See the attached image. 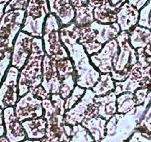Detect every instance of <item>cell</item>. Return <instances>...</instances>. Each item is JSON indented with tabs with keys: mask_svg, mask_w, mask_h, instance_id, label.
I'll return each mask as SVG.
<instances>
[{
	"mask_svg": "<svg viewBox=\"0 0 151 142\" xmlns=\"http://www.w3.org/2000/svg\"><path fill=\"white\" fill-rule=\"evenodd\" d=\"M0 142H9V141L8 140V138L5 136H2L0 138Z\"/></svg>",
	"mask_w": 151,
	"mask_h": 142,
	"instance_id": "74e56055",
	"label": "cell"
},
{
	"mask_svg": "<svg viewBox=\"0 0 151 142\" xmlns=\"http://www.w3.org/2000/svg\"><path fill=\"white\" fill-rule=\"evenodd\" d=\"M65 101L59 94H53L50 99L42 101L44 118L47 121L46 138L50 142H70L72 126L65 120Z\"/></svg>",
	"mask_w": 151,
	"mask_h": 142,
	"instance_id": "3957f363",
	"label": "cell"
},
{
	"mask_svg": "<svg viewBox=\"0 0 151 142\" xmlns=\"http://www.w3.org/2000/svg\"><path fill=\"white\" fill-rule=\"evenodd\" d=\"M28 0H11L5 8V13L15 10H26Z\"/></svg>",
	"mask_w": 151,
	"mask_h": 142,
	"instance_id": "f1b7e54d",
	"label": "cell"
},
{
	"mask_svg": "<svg viewBox=\"0 0 151 142\" xmlns=\"http://www.w3.org/2000/svg\"><path fill=\"white\" fill-rule=\"evenodd\" d=\"M80 27L74 22L60 28L62 44L69 53L76 73V85L84 89H91L97 83L101 73L91 64L89 56L79 43Z\"/></svg>",
	"mask_w": 151,
	"mask_h": 142,
	"instance_id": "6da1fadb",
	"label": "cell"
},
{
	"mask_svg": "<svg viewBox=\"0 0 151 142\" xmlns=\"http://www.w3.org/2000/svg\"><path fill=\"white\" fill-rule=\"evenodd\" d=\"M107 121L101 117L86 113L85 118L81 124L88 130L95 142H99L105 137L107 133Z\"/></svg>",
	"mask_w": 151,
	"mask_h": 142,
	"instance_id": "d6986e66",
	"label": "cell"
},
{
	"mask_svg": "<svg viewBox=\"0 0 151 142\" xmlns=\"http://www.w3.org/2000/svg\"><path fill=\"white\" fill-rule=\"evenodd\" d=\"M34 37L24 32L20 31L14 41L11 56V66L21 70L32 50V43Z\"/></svg>",
	"mask_w": 151,
	"mask_h": 142,
	"instance_id": "4fadbf2b",
	"label": "cell"
},
{
	"mask_svg": "<svg viewBox=\"0 0 151 142\" xmlns=\"http://www.w3.org/2000/svg\"><path fill=\"white\" fill-rule=\"evenodd\" d=\"M5 137L9 142H22L27 138L25 131L21 123L18 121L14 112V107L3 110Z\"/></svg>",
	"mask_w": 151,
	"mask_h": 142,
	"instance_id": "2e32d148",
	"label": "cell"
},
{
	"mask_svg": "<svg viewBox=\"0 0 151 142\" xmlns=\"http://www.w3.org/2000/svg\"><path fill=\"white\" fill-rule=\"evenodd\" d=\"M11 1V0H0V21L5 14V8Z\"/></svg>",
	"mask_w": 151,
	"mask_h": 142,
	"instance_id": "d590c367",
	"label": "cell"
},
{
	"mask_svg": "<svg viewBox=\"0 0 151 142\" xmlns=\"http://www.w3.org/2000/svg\"><path fill=\"white\" fill-rule=\"evenodd\" d=\"M95 7L88 2L85 6L74 8L75 9V19L73 22L79 27H85L95 21L93 17V10Z\"/></svg>",
	"mask_w": 151,
	"mask_h": 142,
	"instance_id": "603a6c76",
	"label": "cell"
},
{
	"mask_svg": "<svg viewBox=\"0 0 151 142\" xmlns=\"http://www.w3.org/2000/svg\"><path fill=\"white\" fill-rule=\"evenodd\" d=\"M70 3L73 8H79L88 4V0H70Z\"/></svg>",
	"mask_w": 151,
	"mask_h": 142,
	"instance_id": "e575fe53",
	"label": "cell"
},
{
	"mask_svg": "<svg viewBox=\"0 0 151 142\" xmlns=\"http://www.w3.org/2000/svg\"><path fill=\"white\" fill-rule=\"evenodd\" d=\"M138 25L151 30V0H149L139 11Z\"/></svg>",
	"mask_w": 151,
	"mask_h": 142,
	"instance_id": "4316f807",
	"label": "cell"
},
{
	"mask_svg": "<svg viewBox=\"0 0 151 142\" xmlns=\"http://www.w3.org/2000/svg\"><path fill=\"white\" fill-rule=\"evenodd\" d=\"M120 32L121 30L116 22L101 24L94 21L89 25L80 27L78 42L91 56L98 53L106 43L116 38Z\"/></svg>",
	"mask_w": 151,
	"mask_h": 142,
	"instance_id": "5b68a950",
	"label": "cell"
},
{
	"mask_svg": "<svg viewBox=\"0 0 151 142\" xmlns=\"http://www.w3.org/2000/svg\"><path fill=\"white\" fill-rule=\"evenodd\" d=\"M148 1L149 0H127V2L130 5L136 8L139 11L146 5Z\"/></svg>",
	"mask_w": 151,
	"mask_h": 142,
	"instance_id": "1f68e13d",
	"label": "cell"
},
{
	"mask_svg": "<svg viewBox=\"0 0 151 142\" xmlns=\"http://www.w3.org/2000/svg\"><path fill=\"white\" fill-rule=\"evenodd\" d=\"M96 95L91 89H86L82 98L70 110L65 111V120L67 124L74 126L80 124L85 117L90 104L93 103Z\"/></svg>",
	"mask_w": 151,
	"mask_h": 142,
	"instance_id": "9a60e30c",
	"label": "cell"
},
{
	"mask_svg": "<svg viewBox=\"0 0 151 142\" xmlns=\"http://www.w3.org/2000/svg\"><path fill=\"white\" fill-rule=\"evenodd\" d=\"M119 52L118 42L114 39L104 44L98 53L90 56V60L100 73H111L114 70Z\"/></svg>",
	"mask_w": 151,
	"mask_h": 142,
	"instance_id": "30bf717a",
	"label": "cell"
},
{
	"mask_svg": "<svg viewBox=\"0 0 151 142\" xmlns=\"http://www.w3.org/2000/svg\"><path fill=\"white\" fill-rule=\"evenodd\" d=\"M117 95L114 91L102 96H95L93 101L97 104L99 116L109 121L117 113Z\"/></svg>",
	"mask_w": 151,
	"mask_h": 142,
	"instance_id": "ffe728a7",
	"label": "cell"
},
{
	"mask_svg": "<svg viewBox=\"0 0 151 142\" xmlns=\"http://www.w3.org/2000/svg\"><path fill=\"white\" fill-rule=\"evenodd\" d=\"M150 91V86L142 87L138 89L135 92L134 95L136 99V104L137 106H141L145 102V100L147 99L148 93Z\"/></svg>",
	"mask_w": 151,
	"mask_h": 142,
	"instance_id": "f546056e",
	"label": "cell"
},
{
	"mask_svg": "<svg viewBox=\"0 0 151 142\" xmlns=\"http://www.w3.org/2000/svg\"><path fill=\"white\" fill-rule=\"evenodd\" d=\"M45 55L42 38L34 37L32 50L21 70L18 79L19 97L25 95L31 89L41 85L42 81V62Z\"/></svg>",
	"mask_w": 151,
	"mask_h": 142,
	"instance_id": "277c9868",
	"label": "cell"
},
{
	"mask_svg": "<svg viewBox=\"0 0 151 142\" xmlns=\"http://www.w3.org/2000/svg\"><path fill=\"white\" fill-rule=\"evenodd\" d=\"M70 142H95L93 138L82 124L72 126Z\"/></svg>",
	"mask_w": 151,
	"mask_h": 142,
	"instance_id": "484cf974",
	"label": "cell"
},
{
	"mask_svg": "<svg viewBox=\"0 0 151 142\" xmlns=\"http://www.w3.org/2000/svg\"><path fill=\"white\" fill-rule=\"evenodd\" d=\"M27 139L42 140L46 136L47 121L44 116L34 119L26 120L21 123Z\"/></svg>",
	"mask_w": 151,
	"mask_h": 142,
	"instance_id": "44dd1931",
	"label": "cell"
},
{
	"mask_svg": "<svg viewBox=\"0 0 151 142\" xmlns=\"http://www.w3.org/2000/svg\"><path fill=\"white\" fill-rule=\"evenodd\" d=\"M116 40L118 42L119 52L114 70L110 74L114 82H122L128 77L130 68L138 62L137 52L130 45L128 31L120 32Z\"/></svg>",
	"mask_w": 151,
	"mask_h": 142,
	"instance_id": "52a82bcc",
	"label": "cell"
},
{
	"mask_svg": "<svg viewBox=\"0 0 151 142\" xmlns=\"http://www.w3.org/2000/svg\"><path fill=\"white\" fill-rule=\"evenodd\" d=\"M95 8L93 17L95 21L101 24H113L117 21L118 10L109 5L106 0H88Z\"/></svg>",
	"mask_w": 151,
	"mask_h": 142,
	"instance_id": "ac0fdd59",
	"label": "cell"
},
{
	"mask_svg": "<svg viewBox=\"0 0 151 142\" xmlns=\"http://www.w3.org/2000/svg\"><path fill=\"white\" fill-rule=\"evenodd\" d=\"M14 112L16 117L20 123L26 120L44 116L42 100L30 90L19 98L14 107Z\"/></svg>",
	"mask_w": 151,
	"mask_h": 142,
	"instance_id": "9c48e42d",
	"label": "cell"
},
{
	"mask_svg": "<svg viewBox=\"0 0 151 142\" xmlns=\"http://www.w3.org/2000/svg\"><path fill=\"white\" fill-rule=\"evenodd\" d=\"M107 3L109 5H111L112 7H113L116 9L119 10L120 7L124 3V2H127V0H106Z\"/></svg>",
	"mask_w": 151,
	"mask_h": 142,
	"instance_id": "836d02e7",
	"label": "cell"
},
{
	"mask_svg": "<svg viewBox=\"0 0 151 142\" xmlns=\"http://www.w3.org/2000/svg\"><path fill=\"white\" fill-rule=\"evenodd\" d=\"M41 142H50V141L48 140V139H47V138H46L45 137L44 138H42V139Z\"/></svg>",
	"mask_w": 151,
	"mask_h": 142,
	"instance_id": "f35d334b",
	"label": "cell"
},
{
	"mask_svg": "<svg viewBox=\"0 0 151 142\" xmlns=\"http://www.w3.org/2000/svg\"><path fill=\"white\" fill-rule=\"evenodd\" d=\"M96 96H102L113 92L115 90V82L110 73H101L97 83L91 88Z\"/></svg>",
	"mask_w": 151,
	"mask_h": 142,
	"instance_id": "cb8c5ba5",
	"label": "cell"
},
{
	"mask_svg": "<svg viewBox=\"0 0 151 142\" xmlns=\"http://www.w3.org/2000/svg\"><path fill=\"white\" fill-rule=\"evenodd\" d=\"M30 90L31 91L34 95H36V96H38L40 98H41L42 101L45 99H50V96H51V95H48V94L47 93L45 90L42 87V85H40V86L34 88V89H31Z\"/></svg>",
	"mask_w": 151,
	"mask_h": 142,
	"instance_id": "4dcf8cb0",
	"label": "cell"
},
{
	"mask_svg": "<svg viewBox=\"0 0 151 142\" xmlns=\"http://www.w3.org/2000/svg\"><path fill=\"white\" fill-rule=\"evenodd\" d=\"M61 27L56 16L51 13L48 14L43 27V44L45 54L56 61L70 58L68 50L61 41Z\"/></svg>",
	"mask_w": 151,
	"mask_h": 142,
	"instance_id": "8992f818",
	"label": "cell"
},
{
	"mask_svg": "<svg viewBox=\"0 0 151 142\" xmlns=\"http://www.w3.org/2000/svg\"><path fill=\"white\" fill-rule=\"evenodd\" d=\"M56 67L61 84L59 95L66 100L76 86V73L70 58L57 61Z\"/></svg>",
	"mask_w": 151,
	"mask_h": 142,
	"instance_id": "7c38bea8",
	"label": "cell"
},
{
	"mask_svg": "<svg viewBox=\"0 0 151 142\" xmlns=\"http://www.w3.org/2000/svg\"><path fill=\"white\" fill-rule=\"evenodd\" d=\"M57 61L45 55L42 62V81L41 85L48 95L59 94L61 84L58 75Z\"/></svg>",
	"mask_w": 151,
	"mask_h": 142,
	"instance_id": "5bb4252c",
	"label": "cell"
},
{
	"mask_svg": "<svg viewBox=\"0 0 151 142\" xmlns=\"http://www.w3.org/2000/svg\"><path fill=\"white\" fill-rule=\"evenodd\" d=\"M117 113L119 114H126L135 109L136 99L135 95L131 93H124L117 96Z\"/></svg>",
	"mask_w": 151,
	"mask_h": 142,
	"instance_id": "d4e9b609",
	"label": "cell"
},
{
	"mask_svg": "<svg viewBox=\"0 0 151 142\" xmlns=\"http://www.w3.org/2000/svg\"><path fill=\"white\" fill-rule=\"evenodd\" d=\"M117 21L121 31H130L138 25L139 11L127 2H124L117 12Z\"/></svg>",
	"mask_w": 151,
	"mask_h": 142,
	"instance_id": "e0dca14e",
	"label": "cell"
},
{
	"mask_svg": "<svg viewBox=\"0 0 151 142\" xmlns=\"http://www.w3.org/2000/svg\"><path fill=\"white\" fill-rule=\"evenodd\" d=\"M22 142H41L40 140H30V139H27L26 138L25 140H24Z\"/></svg>",
	"mask_w": 151,
	"mask_h": 142,
	"instance_id": "8d00e7d4",
	"label": "cell"
},
{
	"mask_svg": "<svg viewBox=\"0 0 151 142\" xmlns=\"http://www.w3.org/2000/svg\"><path fill=\"white\" fill-rule=\"evenodd\" d=\"M55 1H56V0H47V2H48V5L53 3V2H55Z\"/></svg>",
	"mask_w": 151,
	"mask_h": 142,
	"instance_id": "ab89813d",
	"label": "cell"
},
{
	"mask_svg": "<svg viewBox=\"0 0 151 142\" xmlns=\"http://www.w3.org/2000/svg\"><path fill=\"white\" fill-rule=\"evenodd\" d=\"M5 134V127L4 123L3 109L0 108V138L4 136Z\"/></svg>",
	"mask_w": 151,
	"mask_h": 142,
	"instance_id": "d6a6232c",
	"label": "cell"
},
{
	"mask_svg": "<svg viewBox=\"0 0 151 142\" xmlns=\"http://www.w3.org/2000/svg\"><path fill=\"white\" fill-rule=\"evenodd\" d=\"M19 76V70L13 66L10 67L0 85V108L3 110L15 107L18 101Z\"/></svg>",
	"mask_w": 151,
	"mask_h": 142,
	"instance_id": "8fae6325",
	"label": "cell"
},
{
	"mask_svg": "<svg viewBox=\"0 0 151 142\" xmlns=\"http://www.w3.org/2000/svg\"><path fill=\"white\" fill-rule=\"evenodd\" d=\"M26 11L5 13L0 21V85L11 64L14 41L21 31Z\"/></svg>",
	"mask_w": 151,
	"mask_h": 142,
	"instance_id": "7a4b0ae2",
	"label": "cell"
},
{
	"mask_svg": "<svg viewBox=\"0 0 151 142\" xmlns=\"http://www.w3.org/2000/svg\"><path fill=\"white\" fill-rule=\"evenodd\" d=\"M151 39V30L136 25L129 31V42L135 50L145 48Z\"/></svg>",
	"mask_w": 151,
	"mask_h": 142,
	"instance_id": "7402d4cb",
	"label": "cell"
},
{
	"mask_svg": "<svg viewBox=\"0 0 151 142\" xmlns=\"http://www.w3.org/2000/svg\"><path fill=\"white\" fill-rule=\"evenodd\" d=\"M85 90L84 88L81 87L79 86L75 87L71 93L70 95L65 100V111H68L70 110L73 107L77 104L78 101L82 98L85 93Z\"/></svg>",
	"mask_w": 151,
	"mask_h": 142,
	"instance_id": "83f0119b",
	"label": "cell"
},
{
	"mask_svg": "<svg viewBox=\"0 0 151 142\" xmlns=\"http://www.w3.org/2000/svg\"><path fill=\"white\" fill-rule=\"evenodd\" d=\"M50 14L47 0H28L21 31L42 38L45 22Z\"/></svg>",
	"mask_w": 151,
	"mask_h": 142,
	"instance_id": "ba28073f",
	"label": "cell"
}]
</instances>
